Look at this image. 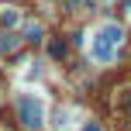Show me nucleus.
<instances>
[{"label":"nucleus","mask_w":131,"mask_h":131,"mask_svg":"<svg viewBox=\"0 0 131 131\" xmlns=\"http://www.w3.org/2000/svg\"><path fill=\"white\" fill-rule=\"evenodd\" d=\"M0 21H4V24H14V21H17V10H14V7H4V14H0Z\"/></svg>","instance_id":"5"},{"label":"nucleus","mask_w":131,"mask_h":131,"mask_svg":"<svg viewBox=\"0 0 131 131\" xmlns=\"http://www.w3.org/2000/svg\"><path fill=\"white\" fill-rule=\"evenodd\" d=\"M48 55H52V59H62V55H66V41L62 38H52V41H48Z\"/></svg>","instance_id":"3"},{"label":"nucleus","mask_w":131,"mask_h":131,"mask_svg":"<svg viewBox=\"0 0 131 131\" xmlns=\"http://www.w3.org/2000/svg\"><path fill=\"white\" fill-rule=\"evenodd\" d=\"M117 107H121V111H124V114H131V90H124V93H121Z\"/></svg>","instance_id":"4"},{"label":"nucleus","mask_w":131,"mask_h":131,"mask_svg":"<svg viewBox=\"0 0 131 131\" xmlns=\"http://www.w3.org/2000/svg\"><path fill=\"white\" fill-rule=\"evenodd\" d=\"M117 41H121V28L117 24H104L97 31V38H93V55H97V59H111Z\"/></svg>","instance_id":"1"},{"label":"nucleus","mask_w":131,"mask_h":131,"mask_svg":"<svg viewBox=\"0 0 131 131\" xmlns=\"http://www.w3.org/2000/svg\"><path fill=\"white\" fill-rule=\"evenodd\" d=\"M124 4H128V0H124Z\"/></svg>","instance_id":"8"},{"label":"nucleus","mask_w":131,"mask_h":131,"mask_svg":"<svg viewBox=\"0 0 131 131\" xmlns=\"http://www.w3.org/2000/svg\"><path fill=\"white\" fill-rule=\"evenodd\" d=\"M83 131H100V128H97V124H86V128H83Z\"/></svg>","instance_id":"6"},{"label":"nucleus","mask_w":131,"mask_h":131,"mask_svg":"<svg viewBox=\"0 0 131 131\" xmlns=\"http://www.w3.org/2000/svg\"><path fill=\"white\" fill-rule=\"evenodd\" d=\"M66 4H76V0H66Z\"/></svg>","instance_id":"7"},{"label":"nucleus","mask_w":131,"mask_h":131,"mask_svg":"<svg viewBox=\"0 0 131 131\" xmlns=\"http://www.w3.org/2000/svg\"><path fill=\"white\" fill-rule=\"evenodd\" d=\"M17 117H21V124L38 128V124H41V104H38L35 97H21V100H17Z\"/></svg>","instance_id":"2"}]
</instances>
